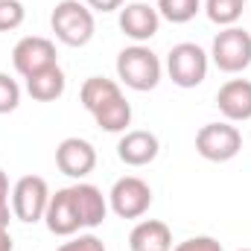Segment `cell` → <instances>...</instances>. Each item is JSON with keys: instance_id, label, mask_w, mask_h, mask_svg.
<instances>
[{"instance_id": "cell-1", "label": "cell", "mask_w": 251, "mask_h": 251, "mask_svg": "<svg viewBox=\"0 0 251 251\" xmlns=\"http://www.w3.org/2000/svg\"><path fill=\"white\" fill-rule=\"evenodd\" d=\"M50 26L56 32V38L67 47H85L97 32L94 12L79 0H59L50 15Z\"/></svg>"}, {"instance_id": "cell-2", "label": "cell", "mask_w": 251, "mask_h": 251, "mask_svg": "<svg viewBox=\"0 0 251 251\" xmlns=\"http://www.w3.org/2000/svg\"><path fill=\"white\" fill-rule=\"evenodd\" d=\"M117 79L131 91H152L161 82V59L149 47L131 44L117 56Z\"/></svg>"}, {"instance_id": "cell-3", "label": "cell", "mask_w": 251, "mask_h": 251, "mask_svg": "<svg viewBox=\"0 0 251 251\" xmlns=\"http://www.w3.org/2000/svg\"><path fill=\"white\" fill-rule=\"evenodd\" d=\"M243 149V134L237 126L225 123H207L199 128L196 134V152L204 158V161H213V164H225L231 158H237Z\"/></svg>"}, {"instance_id": "cell-4", "label": "cell", "mask_w": 251, "mask_h": 251, "mask_svg": "<svg viewBox=\"0 0 251 251\" xmlns=\"http://www.w3.org/2000/svg\"><path fill=\"white\" fill-rule=\"evenodd\" d=\"M210 59L222 73H243L251 64V32L240 26H225L213 38Z\"/></svg>"}, {"instance_id": "cell-5", "label": "cell", "mask_w": 251, "mask_h": 251, "mask_svg": "<svg viewBox=\"0 0 251 251\" xmlns=\"http://www.w3.org/2000/svg\"><path fill=\"white\" fill-rule=\"evenodd\" d=\"M50 187L41 176H24L12 187V213L21 222H41L50 204Z\"/></svg>"}, {"instance_id": "cell-6", "label": "cell", "mask_w": 251, "mask_h": 251, "mask_svg": "<svg viewBox=\"0 0 251 251\" xmlns=\"http://www.w3.org/2000/svg\"><path fill=\"white\" fill-rule=\"evenodd\" d=\"M167 73L178 88H196L207 76V53L193 41H181L167 56Z\"/></svg>"}, {"instance_id": "cell-7", "label": "cell", "mask_w": 251, "mask_h": 251, "mask_svg": "<svg viewBox=\"0 0 251 251\" xmlns=\"http://www.w3.org/2000/svg\"><path fill=\"white\" fill-rule=\"evenodd\" d=\"M108 207L120 219H140L152 207V187L137 176H123L108 193Z\"/></svg>"}, {"instance_id": "cell-8", "label": "cell", "mask_w": 251, "mask_h": 251, "mask_svg": "<svg viewBox=\"0 0 251 251\" xmlns=\"http://www.w3.org/2000/svg\"><path fill=\"white\" fill-rule=\"evenodd\" d=\"M12 64L24 79H29L32 73H38V70H44L50 64H59L56 62V44L50 38H44V35H26V38H21L15 44Z\"/></svg>"}, {"instance_id": "cell-9", "label": "cell", "mask_w": 251, "mask_h": 251, "mask_svg": "<svg viewBox=\"0 0 251 251\" xmlns=\"http://www.w3.org/2000/svg\"><path fill=\"white\" fill-rule=\"evenodd\" d=\"M56 167L67 178H85L97 167V149L85 137H64L56 146Z\"/></svg>"}, {"instance_id": "cell-10", "label": "cell", "mask_w": 251, "mask_h": 251, "mask_svg": "<svg viewBox=\"0 0 251 251\" xmlns=\"http://www.w3.org/2000/svg\"><path fill=\"white\" fill-rule=\"evenodd\" d=\"M44 222H47V231L56 234V237H73V234L82 228V219H79V210H76V201H73L70 187L56 190V193L50 196Z\"/></svg>"}, {"instance_id": "cell-11", "label": "cell", "mask_w": 251, "mask_h": 251, "mask_svg": "<svg viewBox=\"0 0 251 251\" xmlns=\"http://www.w3.org/2000/svg\"><path fill=\"white\" fill-rule=\"evenodd\" d=\"M158 26H161V15L149 3H126L120 9V29L137 44L155 38Z\"/></svg>"}, {"instance_id": "cell-12", "label": "cell", "mask_w": 251, "mask_h": 251, "mask_svg": "<svg viewBox=\"0 0 251 251\" xmlns=\"http://www.w3.org/2000/svg\"><path fill=\"white\" fill-rule=\"evenodd\" d=\"M216 105L228 123L251 120V82L249 79H228L216 94Z\"/></svg>"}, {"instance_id": "cell-13", "label": "cell", "mask_w": 251, "mask_h": 251, "mask_svg": "<svg viewBox=\"0 0 251 251\" xmlns=\"http://www.w3.org/2000/svg\"><path fill=\"white\" fill-rule=\"evenodd\" d=\"M161 152V143L152 131H143V128H134V131H126L117 143V158L128 164V167H146L158 158Z\"/></svg>"}, {"instance_id": "cell-14", "label": "cell", "mask_w": 251, "mask_h": 251, "mask_svg": "<svg viewBox=\"0 0 251 251\" xmlns=\"http://www.w3.org/2000/svg\"><path fill=\"white\" fill-rule=\"evenodd\" d=\"M73 201H76V210H79V219H82V228H100L108 216V199L102 196V190L94 187V184H73Z\"/></svg>"}, {"instance_id": "cell-15", "label": "cell", "mask_w": 251, "mask_h": 251, "mask_svg": "<svg viewBox=\"0 0 251 251\" xmlns=\"http://www.w3.org/2000/svg\"><path fill=\"white\" fill-rule=\"evenodd\" d=\"M131 251H173V231L161 219H143L128 234Z\"/></svg>"}, {"instance_id": "cell-16", "label": "cell", "mask_w": 251, "mask_h": 251, "mask_svg": "<svg viewBox=\"0 0 251 251\" xmlns=\"http://www.w3.org/2000/svg\"><path fill=\"white\" fill-rule=\"evenodd\" d=\"M64 88H67V79H64V70L59 64H50L26 79V94L35 102H56L64 94Z\"/></svg>"}, {"instance_id": "cell-17", "label": "cell", "mask_w": 251, "mask_h": 251, "mask_svg": "<svg viewBox=\"0 0 251 251\" xmlns=\"http://www.w3.org/2000/svg\"><path fill=\"white\" fill-rule=\"evenodd\" d=\"M120 97H123L120 85H117L114 79H105V76H91V79H85V82H82V91H79V100H82V105L91 111V117H94L97 111H102L108 102L120 100Z\"/></svg>"}, {"instance_id": "cell-18", "label": "cell", "mask_w": 251, "mask_h": 251, "mask_svg": "<svg viewBox=\"0 0 251 251\" xmlns=\"http://www.w3.org/2000/svg\"><path fill=\"white\" fill-rule=\"evenodd\" d=\"M94 120H97V126H100L102 131H111V134L126 131L128 123H131V105H128V100H126V97H120V100L108 102L102 111H97V114H94Z\"/></svg>"}, {"instance_id": "cell-19", "label": "cell", "mask_w": 251, "mask_h": 251, "mask_svg": "<svg viewBox=\"0 0 251 251\" xmlns=\"http://www.w3.org/2000/svg\"><path fill=\"white\" fill-rule=\"evenodd\" d=\"M246 0H204V15L216 26H234L243 15Z\"/></svg>"}, {"instance_id": "cell-20", "label": "cell", "mask_w": 251, "mask_h": 251, "mask_svg": "<svg viewBox=\"0 0 251 251\" xmlns=\"http://www.w3.org/2000/svg\"><path fill=\"white\" fill-rule=\"evenodd\" d=\"M155 9L170 24H187L201 12V0H158Z\"/></svg>"}, {"instance_id": "cell-21", "label": "cell", "mask_w": 251, "mask_h": 251, "mask_svg": "<svg viewBox=\"0 0 251 251\" xmlns=\"http://www.w3.org/2000/svg\"><path fill=\"white\" fill-rule=\"evenodd\" d=\"M26 9L21 0H0V32H12L24 24Z\"/></svg>"}, {"instance_id": "cell-22", "label": "cell", "mask_w": 251, "mask_h": 251, "mask_svg": "<svg viewBox=\"0 0 251 251\" xmlns=\"http://www.w3.org/2000/svg\"><path fill=\"white\" fill-rule=\"evenodd\" d=\"M21 105V88L9 73H0V114H9Z\"/></svg>"}, {"instance_id": "cell-23", "label": "cell", "mask_w": 251, "mask_h": 251, "mask_svg": "<svg viewBox=\"0 0 251 251\" xmlns=\"http://www.w3.org/2000/svg\"><path fill=\"white\" fill-rule=\"evenodd\" d=\"M56 251H105V243L94 234H82V237H73V240L62 243Z\"/></svg>"}, {"instance_id": "cell-24", "label": "cell", "mask_w": 251, "mask_h": 251, "mask_svg": "<svg viewBox=\"0 0 251 251\" xmlns=\"http://www.w3.org/2000/svg\"><path fill=\"white\" fill-rule=\"evenodd\" d=\"M173 251H222V243L213 237H190L184 243H178Z\"/></svg>"}, {"instance_id": "cell-25", "label": "cell", "mask_w": 251, "mask_h": 251, "mask_svg": "<svg viewBox=\"0 0 251 251\" xmlns=\"http://www.w3.org/2000/svg\"><path fill=\"white\" fill-rule=\"evenodd\" d=\"M12 207H9V178L6 173L0 170V228H9V219H12Z\"/></svg>"}, {"instance_id": "cell-26", "label": "cell", "mask_w": 251, "mask_h": 251, "mask_svg": "<svg viewBox=\"0 0 251 251\" xmlns=\"http://www.w3.org/2000/svg\"><path fill=\"white\" fill-rule=\"evenodd\" d=\"M85 6L91 12H117L126 6V0H85Z\"/></svg>"}, {"instance_id": "cell-27", "label": "cell", "mask_w": 251, "mask_h": 251, "mask_svg": "<svg viewBox=\"0 0 251 251\" xmlns=\"http://www.w3.org/2000/svg\"><path fill=\"white\" fill-rule=\"evenodd\" d=\"M12 249H15V243H12L9 228H0V251H12Z\"/></svg>"}, {"instance_id": "cell-28", "label": "cell", "mask_w": 251, "mask_h": 251, "mask_svg": "<svg viewBox=\"0 0 251 251\" xmlns=\"http://www.w3.org/2000/svg\"><path fill=\"white\" fill-rule=\"evenodd\" d=\"M237 251H251V249H237Z\"/></svg>"}]
</instances>
